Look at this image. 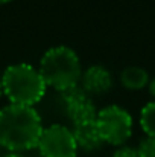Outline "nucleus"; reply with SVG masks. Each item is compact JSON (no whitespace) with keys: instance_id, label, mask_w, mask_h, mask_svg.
Listing matches in <instances>:
<instances>
[{"instance_id":"nucleus-5","label":"nucleus","mask_w":155,"mask_h":157,"mask_svg":"<svg viewBox=\"0 0 155 157\" xmlns=\"http://www.w3.org/2000/svg\"><path fill=\"white\" fill-rule=\"evenodd\" d=\"M38 151L41 157H76L78 145L73 137V131L64 125L53 124L43 128Z\"/></svg>"},{"instance_id":"nucleus-17","label":"nucleus","mask_w":155,"mask_h":157,"mask_svg":"<svg viewBox=\"0 0 155 157\" xmlns=\"http://www.w3.org/2000/svg\"><path fill=\"white\" fill-rule=\"evenodd\" d=\"M38 157H41V156H38Z\"/></svg>"},{"instance_id":"nucleus-4","label":"nucleus","mask_w":155,"mask_h":157,"mask_svg":"<svg viewBox=\"0 0 155 157\" xmlns=\"http://www.w3.org/2000/svg\"><path fill=\"white\" fill-rule=\"evenodd\" d=\"M96 125L103 139V144L123 147L132 134V117L128 110L119 105H108L98 111Z\"/></svg>"},{"instance_id":"nucleus-11","label":"nucleus","mask_w":155,"mask_h":157,"mask_svg":"<svg viewBox=\"0 0 155 157\" xmlns=\"http://www.w3.org/2000/svg\"><path fill=\"white\" fill-rule=\"evenodd\" d=\"M140 157H155V137H145L137 148Z\"/></svg>"},{"instance_id":"nucleus-15","label":"nucleus","mask_w":155,"mask_h":157,"mask_svg":"<svg viewBox=\"0 0 155 157\" xmlns=\"http://www.w3.org/2000/svg\"><path fill=\"white\" fill-rule=\"evenodd\" d=\"M3 95V84H2V75H0V96Z\"/></svg>"},{"instance_id":"nucleus-8","label":"nucleus","mask_w":155,"mask_h":157,"mask_svg":"<svg viewBox=\"0 0 155 157\" xmlns=\"http://www.w3.org/2000/svg\"><path fill=\"white\" fill-rule=\"evenodd\" d=\"M72 131H73V137H75V142L78 145V150L94 151V150H99L103 145V139L99 133L96 121L88 122V124L73 125Z\"/></svg>"},{"instance_id":"nucleus-2","label":"nucleus","mask_w":155,"mask_h":157,"mask_svg":"<svg viewBox=\"0 0 155 157\" xmlns=\"http://www.w3.org/2000/svg\"><path fill=\"white\" fill-rule=\"evenodd\" d=\"M3 95L14 105L34 107L46 95V82L38 69L28 63L12 64L2 73Z\"/></svg>"},{"instance_id":"nucleus-3","label":"nucleus","mask_w":155,"mask_h":157,"mask_svg":"<svg viewBox=\"0 0 155 157\" xmlns=\"http://www.w3.org/2000/svg\"><path fill=\"white\" fill-rule=\"evenodd\" d=\"M38 70L46 86L59 93L78 87L84 72L78 53L67 46L49 49L41 56Z\"/></svg>"},{"instance_id":"nucleus-7","label":"nucleus","mask_w":155,"mask_h":157,"mask_svg":"<svg viewBox=\"0 0 155 157\" xmlns=\"http://www.w3.org/2000/svg\"><path fill=\"white\" fill-rule=\"evenodd\" d=\"M79 84H81V89L88 96L103 95L113 87V75L105 66L93 64L82 72Z\"/></svg>"},{"instance_id":"nucleus-10","label":"nucleus","mask_w":155,"mask_h":157,"mask_svg":"<svg viewBox=\"0 0 155 157\" xmlns=\"http://www.w3.org/2000/svg\"><path fill=\"white\" fill-rule=\"evenodd\" d=\"M140 125L148 137H155V101H151L142 108Z\"/></svg>"},{"instance_id":"nucleus-16","label":"nucleus","mask_w":155,"mask_h":157,"mask_svg":"<svg viewBox=\"0 0 155 157\" xmlns=\"http://www.w3.org/2000/svg\"><path fill=\"white\" fill-rule=\"evenodd\" d=\"M11 0H0V5H5V3H9Z\"/></svg>"},{"instance_id":"nucleus-6","label":"nucleus","mask_w":155,"mask_h":157,"mask_svg":"<svg viewBox=\"0 0 155 157\" xmlns=\"http://www.w3.org/2000/svg\"><path fill=\"white\" fill-rule=\"evenodd\" d=\"M61 99H62L64 110H65L68 119L73 122V125L88 124V122L96 121V117H98L96 105L93 104L91 98L79 86L62 92Z\"/></svg>"},{"instance_id":"nucleus-13","label":"nucleus","mask_w":155,"mask_h":157,"mask_svg":"<svg viewBox=\"0 0 155 157\" xmlns=\"http://www.w3.org/2000/svg\"><path fill=\"white\" fill-rule=\"evenodd\" d=\"M148 90H149V95L155 99V78L154 79H149V84H148Z\"/></svg>"},{"instance_id":"nucleus-12","label":"nucleus","mask_w":155,"mask_h":157,"mask_svg":"<svg viewBox=\"0 0 155 157\" xmlns=\"http://www.w3.org/2000/svg\"><path fill=\"white\" fill-rule=\"evenodd\" d=\"M113 157H140L137 148H131V147H120L119 150L114 151Z\"/></svg>"},{"instance_id":"nucleus-9","label":"nucleus","mask_w":155,"mask_h":157,"mask_svg":"<svg viewBox=\"0 0 155 157\" xmlns=\"http://www.w3.org/2000/svg\"><path fill=\"white\" fill-rule=\"evenodd\" d=\"M120 82L126 90H142L149 84V73L138 66H129L122 70Z\"/></svg>"},{"instance_id":"nucleus-1","label":"nucleus","mask_w":155,"mask_h":157,"mask_svg":"<svg viewBox=\"0 0 155 157\" xmlns=\"http://www.w3.org/2000/svg\"><path fill=\"white\" fill-rule=\"evenodd\" d=\"M43 121L34 107L9 104L0 110V148L23 153L38 147Z\"/></svg>"},{"instance_id":"nucleus-14","label":"nucleus","mask_w":155,"mask_h":157,"mask_svg":"<svg viewBox=\"0 0 155 157\" xmlns=\"http://www.w3.org/2000/svg\"><path fill=\"white\" fill-rule=\"evenodd\" d=\"M2 157H24L23 154H20V153H8V154H5V156Z\"/></svg>"}]
</instances>
